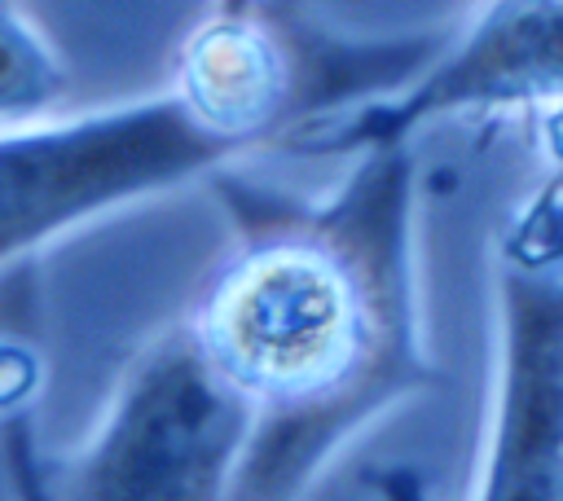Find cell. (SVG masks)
Wrapping results in <instances>:
<instances>
[{"label": "cell", "instance_id": "obj_1", "mask_svg": "<svg viewBox=\"0 0 563 501\" xmlns=\"http://www.w3.org/2000/svg\"><path fill=\"white\" fill-rule=\"evenodd\" d=\"M321 202L216 176L233 250L189 325L255 404L233 497H299L391 404L440 382L422 343L409 145H369Z\"/></svg>", "mask_w": 563, "mask_h": 501}, {"label": "cell", "instance_id": "obj_2", "mask_svg": "<svg viewBox=\"0 0 563 501\" xmlns=\"http://www.w3.org/2000/svg\"><path fill=\"white\" fill-rule=\"evenodd\" d=\"M251 435L255 404L185 316L128 365L97 439L53 475L48 492L79 501L233 497Z\"/></svg>", "mask_w": 563, "mask_h": 501}, {"label": "cell", "instance_id": "obj_3", "mask_svg": "<svg viewBox=\"0 0 563 501\" xmlns=\"http://www.w3.org/2000/svg\"><path fill=\"white\" fill-rule=\"evenodd\" d=\"M238 149L172 92L0 127V268L123 202L220 171Z\"/></svg>", "mask_w": 563, "mask_h": 501}, {"label": "cell", "instance_id": "obj_4", "mask_svg": "<svg viewBox=\"0 0 563 501\" xmlns=\"http://www.w3.org/2000/svg\"><path fill=\"white\" fill-rule=\"evenodd\" d=\"M479 501H563V189L497 250V382L471 475Z\"/></svg>", "mask_w": 563, "mask_h": 501}, {"label": "cell", "instance_id": "obj_5", "mask_svg": "<svg viewBox=\"0 0 563 501\" xmlns=\"http://www.w3.org/2000/svg\"><path fill=\"white\" fill-rule=\"evenodd\" d=\"M471 110H563V0H488L396 97L321 114L295 127L290 145L308 154L409 145L418 127Z\"/></svg>", "mask_w": 563, "mask_h": 501}, {"label": "cell", "instance_id": "obj_6", "mask_svg": "<svg viewBox=\"0 0 563 501\" xmlns=\"http://www.w3.org/2000/svg\"><path fill=\"white\" fill-rule=\"evenodd\" d=\"M176 97L224 136L238 154L295 132L312 110V62L299 40L273 26L260 9L207 18L180 53Z\"/></svg>", "mask_w": 563, "mask_h": 501}, {"label": "cell", "instance_id": "obj_7", "mask_svg": "<svg viewBox=\"0 0 563 501\" xmlns=\"http://www.w3.org/2000/svg\"><path fill=\"white\" fill-rule=\"evenodd\" d=\"M66 88L53 48L0 4V127L40 119Z\"/></svg>", "mask_w": 563, "mask_h": 501}, {"label": "cell", "instance_id": "obj_8", "mask_svg": "<svg viewBox=\"0 0 563 501\" xmlns=\"http://www.w3.org/2000/svg\"><path fill=\"white\" fill-rule=\"evenodd\" d=\"M220 13H246V9H260V0H216Z\"/></svg>", "mask_w": 563, "mask_h": 501}]
</instances>
